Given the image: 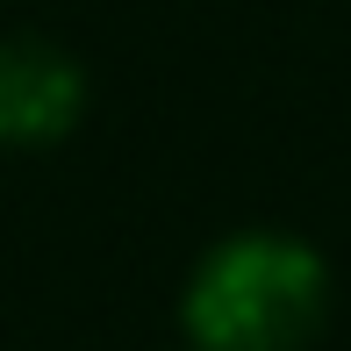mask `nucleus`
Instances as JSON below:
<instances>
[{
  "label": "nucleus",
  "instance_id": "1",
  "mask_svg": "<svg viewBox=\"0 0 351 351\" xmlns=\"http://www.w3.org/2000/svg\"><path fill=\"white\" fill-rule=\"evenodd\" d=\"M330 258L294 230H230L194 258L180 287L186 351H308L330 323Z\"/></svg>",
  "mask_w": 351,
  "mask_h": 351
},
{
  "label": "nucleus",
  "instance_id": "2",
  "mask_svg": "<svg viewBox=\"0 0 351 351\" xmlns=\"http://www.w3.org/2000/svg\"><path fill=\"white\" fill-rule=\"evenodd\" d=\"M86 65L36 29L0 36V151H51L86 122Z\"/></svg>",
  "mask_w": 351,
  "mask_h": 351
}]
</instances>
